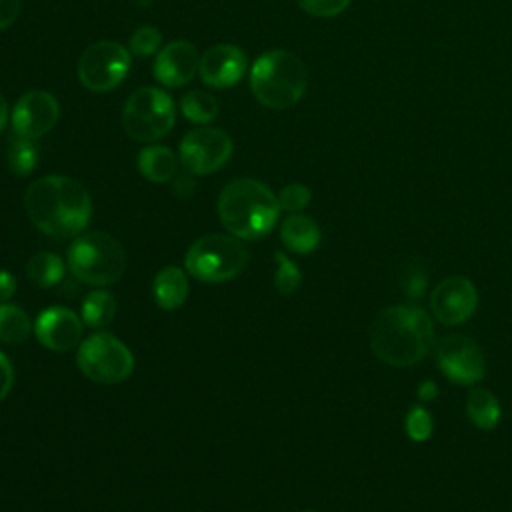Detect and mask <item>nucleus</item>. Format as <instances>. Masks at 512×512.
I'll return each mask as SVG.
<instances>
[{
	"mask_svg": "<svg viewBox=\"0 0 512 512\" xmlns=\"http://www.w3.org/2000/svg\"><path fill=\"white\" fill-rule=\"evenodd\" d=\"M24 208L32 224L50 238L80 236L92 216L88 190L68 176L34 180L24 194Z\"/></svg>",
	"mask_w": 512,
	"mask_h": 512,
	"instance_id": "f257e3e1",
	"label": "nucleus"
},
{
	"mask_svg": "<svg viewBox=\"0 0 512 512\" xmlns=\"http://www.w3.org/2000/svg\"><path fill=\"white\" fill-rule=\"evenodd\" d=\"M370 348L384 364L406 368L418 364L434 340L430 316L414 304L384 308L368 332Z\"/></svg>",
	"mask_w": 512,
	"mask_h": 512,
	"instance_id": "f03ea898",
	"label": "nucleus"
},
{
	"mask_svg": "<svg viewBox=\"0 0 512 512\" xmlns=\"http://www.w3.org/2000/svg\"><path fill=\"white\" fill-rule=\"evenodd\" d=\"M278 196L260 180L236 178L218 196L222 226L240 240H258L272 232L278 222Z\"/></svg>",
	"mask_w": 512,
	"mask_h": 512,
	"instance_id": "7ed1b4c3",
	"label": "nucleus"
},
{
	"mask_svg": "<svg viewBox=\"0 0 512 512\" xmlns=\"http://www.w3.org/2000/svg\"><path fill=\"white\" fill-rule=\"evenodd\" d=\"M308 86L304 62L290 50H268L250 68V90L254 98L270 108L284 110L300 102Z\"/></svg>",
	"mask_w": 512,
	"mask_h": 512,
	"instance_id": "20e7f679",
	"label": "nucleus"
},
{
	"mask_svg": "<svg viewBox=\"0 0 512 512\" xmlns=\"http://www.w3.org/2000/svg\"><path fill=\"white\" fill-rule=\"evenodd\" d=\"M66 258L70 272L92 286L114 284L126 270V252L122 244L100 230L76 236Z\"/></svg>",
	"mask_w": 512,
	"mask_h": 512,
	"instance_id": "39448f33",
	"label": "nucleus"
},
{
	"mask_svg": "<svg viewBox=\"0 0 512 512\" xmlns=\"http://www.w3.org/2000/svg\"><path fill=\"white\" fill-rule=\"evenodd\" d=\"M248 264V250L236 236L206 234L198 238L184 256L186 272L200 282H228Z\"/></svg>",
	"mask_w": 512,
	"mask_h": 512,
	"instance_id": "423d86ee",
	"label": "nucleus"
},
{
	"mask_svg": "<svg viewBox=\"0 0 512 512\" xmlns=\"http://www.w3.org/2000/svg\"><path fill=\"white\" fill-rule=\"evenodd\" d=\"M176 110L172 98L154 86L134 90L122 110V126L126 134L142 144L164 138L174 126Z\"/></svg>",
	"mask_w": 512,
	"mask_h": 512,
	"instance_id": "0eeeda50",
	"label": "nucleus"
},
{
	"mask_svg": "<svg viewBox=\"0 0 512 512\" xmlns=\"http://www.w3.org/2000/svg\"><path fill=\"white\" fill-rule=\"evenodd\" d=\"M76 362L80 372L98 384H118L134 370L130 348L108 332H96L78 344Z\"/></svg>",
	"mask_w": 512,
	"mask_h": 512,
	"instance_id": "6e6552de",
	"label": "nucleus"
},
{
	"mask_svg": "<svg viewBox=\"0 0 512 512\" xmlns=\"http://www.w3.org/2000/svg\"><path fill=\"white\" fill-rule=\"evenodd\" d=\"M128 68V48L112 40H100L82 52L78 60V78L90 92H108L124 80Z\"/></svg>",
	"mask_w": 512,
	"mask_h": 512,
	"instance_id": "1a4fd4ad",
	"label": "nucleus"
},
{
	"mask_svg": "<svg viewBox=\"0 0 512 512\" xmlns=\"http://www.w3.org/2000/svg\"><path fill=\"white\" fill-rule=\"evenodd\" d=\"M232 138L212 126L192 128L184 134L178 146V160L192 176H206L220 170L232 156Z\"/></svg>",
	"mask_w": 512,
	"mask_h": 512,
	"instance_id": "9d476101",
	"label": "nucleus"
},
{
	"mask_svg": "<svg viewBox=\"0 0 512 512\" xmlns=\"http://www.w3.org/2000/svg\"><path fill=\"white\" fill-rule=\"evenodd\" d=\"M436 358L442 374L456 384L470 386L484 378V372H486L484 352L472 338L464 334L446 336L438 346Z\"/></svg>",
	"mask_w": 512,
	"mask_h": 512,
	"instance_id": "9b49d317",
	"label": "nucleus"
},
{
	"mask_svg": "<svg viewBox=\"0 0 512 512\" xmlns=\"http://www.w3.org/2000/svg\"><path fill=\"white\" fill-rule=\"evenodd\" d=\"M478 306L476 286L466 276H448L440 280L430 294L434 318L446 326L466 322Z\"/></svg>",
	"mask_w": 512,
	"mask_h": 512,
	"instance_id": "f8f14e48",
	"label": "nucleus"
},
{
	"mask_svg": "<svg viewBox=\"0 0 512 512\" xmlns=\"http://www.w3.org/2000/svg\"><path fill=\"white\" fill-rule=\"evenodd\" d=\"M60 106L58 100L44 90H32L20 96V100L12 108V128L14 134L26 138H40L54 128L58 122Z\"/></svg>",
	"mask_w": 512,
	"mask_h": 512,
	"instance_id": "ddd939ff",
	"label": "nucleus"
},
{
	"mask_svg": "<svg viewBox=\"0 0 512 512\" xmlns=\"http://www.w3.org/2000/svg\"><path fill=\"white\" fill-rule=\"evenodd\" d=\"M82 318L64 306H50L42 310L34 322L38 342L52 352H68L82 342Z\"/></svg>",
	"mask_w": 512,
	"mask_h": 512,
	"instance_id": "4468645a",
	"label": "nucleus"
},
{
	"mask_svg": "<svg viewBox=\"0 0 512 512\" xmlns=\"http://www.w3.org/2000/svg\"><path fill=\"white\" fill-rule=\"evenodd\" d=\"M248 70V60L242 48L234 44L210 46L200 56V78L212 88H230L238 84Z\"/></svg>",
	"mask_w": 512,
	"mask_h": 512,
	"instance_id": "2eb2a0df",
	"label": "nucleus"
},
{
	"mask_svg": "<svg viewBox=\"0 0 512 512\" xmlns=\"http://www.w3.org/2000/svg\"><path fill=\"white\" fill-rule=\"evenodd\" d=\"M200 56L192 42L174 40L166 44L154 60V78L168 88H180L188 84L198 72Z\"/></svg>",
	"mask_w": 512,
	"mask_h": 512,
	"instance_id": "dca6fc26",
	"label": "nucleus"
},
{
	"mask_svg": "<svg viewBox=\"0 0 512 512\" xmlns=\"http://www.w3.org/2000/svg\"><path fill=\"white\" fill-rule=\"evenodd\" d=\"M320 228L306 214H290L280 224V240L282 244L296 254H310L320 244Z\"/></svg>",
	"mask_w": 512,
	"mask_h": 512,
	"instance_id": "f3484780",
	"label": "nucleus"
},
{
	"mask_svg": "<svg viewBox=\"0 0 512 512\" xmlns=\"http://www.w3.org/2000/svg\"><path fill=\"white\" fill-rule=\"evenodd\" d=\"M152 294L162 310H178L188 296V278L178 266H164L154 282Z\"/></svg>",
	"mask_w": 512,
	"mask_h": 512,
	"instance_id": "a211bd4d",
	"label": "nucleus"
},
{
	"mask_svg": "<svg viewBox=\"0 0 512 512\" xmlns=\"http://www.w3.org/2000/svg\"><path fill=\"white\" fill-rule=\"evenodd\" d=\"M138 170L140 174L156 184L170 182L178 170V158L168 146L152 144L140 150L138 154Z\"/></svg>",
	"mask_w": 512,
	"mask_h": 512,
	"instance_id": "6ab92c4d",
	"label": "nucleus"
},
{
	"mask_svg": "<svg viewBox=\"0 0 512 512\" xmlns=\"http://www.w3.org/2000/svg\"><path fill=\"white\" fill-rule=\"evenodd\" d=\"M466 414L480 430H492L500 422V402L486 388H472L466 396Z\"/></svg>",
	"mask_w": 512,
	"mask_h": 512,
	"instance_id": "aec40b11",
	"label": "nucleus"
},
{
	"mask_svg": "<svg viewBox=\"0 0 512 512\" xmlns=\"http://www.w3.org/2000/svg\"><path fill=\"white\" fill-rule=\"evenodd\" d=\"M26 278L36 288H52L64 278V262L54 252H38L26 264Z\"/></svg>",
	"mask_w": 512,
	"mask_h": 512,
	"instance_id": "412c9836",
	"label": "nucleus"
},
{
	"mask_svg": "<svg viewBox=\"0 0 512 512\" xmlns=\"http://www.w3.org/2000/svg\"><path fill=\"white\" fill-rule=\"evenodd\" d=\"M116 314V298L108 290H94L82 300L80 318L90 328H106Z\"/></svg>",
	"mask_w": 512,
	"mask_h": 512,
	"instance_id": "4be33fe9",
	"label": "nucleus"
},
{
	"mask_svg": "<svg viewBox=\"0 0 512 512\" xmlns=\"http://www.w3.org/2000/svg\"><path fill=\"white\" fill-rule=\"evenodd\" d=\"M38 162V146L32 138L14 134L6 148V164L14 176H28Z\"/></svg>",
	"mask_w": 512,
	"mask_h": 512,
	"instance_id": "5701e85b",
	"label": "nucleus"
},
{
	"mask_svg": "<svg viewBox=\"0 0 512 512\" xmlns=\"http://www.w3.org/2000/svg\"><path fill=\"white\" fill-rule=\"evenodd\" d=\"M34 326L30 324L28 314L14 304H0V342L4 344H20L24 342Z\"/></svg>",
	"mask_w": 512,
	"mask_h": 512,
	"instance_id": "b1692460",
	"label": "nucleus"
},
{
	"mask_svg": "<svg viewBox=\"0 0 512 512\" xmlns=\"http://www.w3.org/2000/svg\"><path fill=\"white\" fill-rule=\"evenodd\" d=\"M182 114L194 124H206L218 116V102L212 94L192 90L180 100Z\"/></svg>",
	"mask_w": 512,
	"mask_h": 512,
	"instance_id": "393cba45",
	"label": "nucleus"
},
{
	"mask_svg": "<svg viewBox=\"0 0 512 512\" xmlns=\"http://www.w3.org/2000/svg\"><path fill=\"white\" fill-rule=\"evenodd\" d=\"M274 262H276V270H274V288L278 294L288 296L292 294L298 286H300V270L298 266L282 252H274Z\"/></svg>",
	"mask_w": 512,
	"mask_h": 512,
	"instance_id": "a878e982",
	"label": "nucleus"
},
{
	"mask_svg": "<svg viewBox=\"0 0 512 512\" xmlns=\"http://www.w3.org/2000/svg\"><path fill=\"white\" fill-rule=\"evenodd\" d=\"M404 428H406V434L410 440H414V442L428 440L432 434V428H434L430 412L422 406H412L404 418Z\"/></svg>",
	"mask_w": 512,
	"mask_h": 512,
	"instance_id": "bb28decb",
	"label": "nucleus"
},
{
	"mask_svg": "<svg viewBox=\"0 0 512 512\" xmlns=\"http://www.w3.org/2000/svg\"><path fill=\"white\" fill-rule=\"evenodd\" d=\"M162 44V34L156 26H140L132 32L128 48L136 56H152Z\"/></svg>",
	"mask_w": 512,
	"mask_h": 512,
	"instance_id": "cd10ccee",
	"label": "nucleus"
},
{
	"mask_svg": "<svg viewBox=\"0 0 512 512\" xmlns=\"http://www.w3.org/2000/svg\"><path fill=\"white\" fill-rule=\"evenodd\" d=\"M310 198H312L310 188L304 186V184L294 182V184H288V186H284V188L280 190V194H278V204H280V210H286V212L296 214V212H300L302 208L308 206Z\"/></svg>",
	"mask_w": 512,
	"mask_h": 512,
	"instance_id": "c85d7f7f",
	"label": "nucleus"
},
{
	"mask_svg": "<svg viewBox=\"0 0 512 512\" xmlns=\"http://www.w3.org/2000/svg\"><path fill=\"white\" fill-rule=\"evenodd\" d=\"M400 288L408 298H420L426 290V274L418 264H408L400 272Z\"/></svg>",
	"mask_w": 512,
	"mask_h": 512,
	"instance_id": "c756f323",
	"label": "nucleus"
},
{
	"mask_svg": "<svg viewBox=\"0 0 512 512\" xmlns=\"http://www.w3.org/2000/svg\"><path fill=\"white\" fill-rule=\"evenodd\" d=\"M298 6L316 18H332L344 12L350 4V0H296Z\"/></svg>",
	"mask_w": 512,
	"mask_h": 512,
	"instance_id": "7c9ffc66",
	"label": "nucleus"
},
{
	"mask_svg": "<svg viewBox=\"0 0 512 512\" xmlns=\"http://www.w3.org/2000/svg\"><path fill=\"white\" fill-rule=\"evenodd\" d=\"M22 8V0H0V30L16 22Z\"/></svg>",
	"mask_w": 512,
	"mask_h": 512,
	"instance_id": "2f4dec72",
	"label": "nucleus"
},
{
	"mask_svg": "<svg viewBox=\"0 0 512 512\" xmlns=\"http://www.w3.org/2000/svg\"><path fill=\"white\" fill-rule=\"evenodd\" d=\"M14 382V368L4 352H0V402L8 396Z\"/></svg>",
	"mask_w": 512,
	"mask_h": 512,
	"instance_id": "473e14b6",
	"label": "nucleus"
},
{
	"mask_svg": "<svg viewBox=\"0 0 512 512\" xmlns=\"http://www.w3.org/2000/svg\"><path fill=\"white\" fill-rule=\"evenodd\" d=\"M16 292V278L8 270H0V304L8 302Z\"/></svg>",
	"mask_w": 512,
	"mask_h": 512,
	"instance_id": "72a5a7b5",
	"label": "nucleus"
},
{
	"mask_svg": "<svg viewBox=\"0 0 512 512\" xmlns=\"http://www.w3.org/2000/svg\"><path fill=\"white\" fill-rule=\"evenodd\" d=\"M436 394H438V386H436V382H432V380H424V382L418 386V398H420L422 402L434 400Z\"/></svg>",
	"mask_w": 512,
	"mask_h": 512,
	"instance_id": "f704fd0d",
	"label": "nucleus"
},
{
	"mask_svg": "<svg viewBox=\"0 0 512 512\" xmlns=\"http://www.w3.org/2000/svg\"><path fill=\"white\" fill-rule=\"evenodd\" d=\"M192 184H194V182H192L188 176H180V178L176 180V184H174V190L180 194V190L184 188V196H188L186 188H188V190H192Z\"/></svg>",
	"mask_w": 512,
	"mask_h": 512,
	"instance_id": "c9c22d12",
	"label": "nucleus"
},
{
	"mask_svg": "<svg viewBox=\"0 0 512 512\" xmlns=\"http://www.w3.org/2000/svg\"><path fill=\"white\" fill-rule=\"evenodd\" d=\"M6 120H8V102L0 92V130L6 126Z\"/></svg>",
	"mask_w": 512,
	"mask_h": 512,
	"instance_id": "e433bc0d",
	"label": "nucleus"
},
{
	"mask_svg": "<svg viewBox=\"0 0 512 512\" xmlns=\"http://www.w3.org/2000/svg\"><path fill=\"white\" fill-rule=\"evenodd\" d=\"M306 512H314V510H306Z\"/></svg>",
	"mask_w": 512,
	"mask_h": 512,
	"instance_id": "4c0bfd02",
	"label": "nucleus"
}]
</instances>
